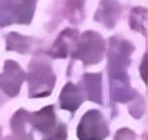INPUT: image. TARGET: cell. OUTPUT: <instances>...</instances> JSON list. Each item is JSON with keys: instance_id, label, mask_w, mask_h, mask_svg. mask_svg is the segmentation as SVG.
Wrapping results in <instances>:
<instances>
[{"instance_id": "cell-13", "label": "cell", "mask_w": 148, "mask_h": 140, "mask_svg": "<svg viewBox=\"0 0 148 140\" xmlns=\"http://www.w3.org/2000/svg\"><path fill=\"white\" fill-rule=\"evenodd\" d=\"M65 139H66V128H65L63 124H59L51 131L50 136L46 140H65Z\"/></svg>"}, {"instance_id": "cell-9", "label": "cell", "mask_w": 148, "mask_h": 140, "mask_svg": "<svg viewBox=\"0 0 148 140\" xmlns=\"http://www.w3.org/2000/svg\"><path fill=\"white\" fill-rule=\"evenodd\" d=\"M82 102V97L78 89L71 84H67L61 94V105L63 109L67 110H75Z\"/></svg>"}, {"instance_id": "cell-2", "label": "cell", "mask_w": 148, "mask_h": 140, "mask_svg": "<svg viewBox=\"0 0 148 140\" xmlns=\"http://www.w3.org/2000/svg\"><path fill=\"white\" fill-rule=\"evenodd\" d=\"M104 39L94 31H86L81 35L74 50V57L81 59L86 65L96 63L102 58L104 54Z\"/></svg>"}, {"instance_id": "cell-10", "label": "cell", "mask_w": 148, "mask_h": 140, "mask_svg": "<svg viewBox=\"0 0 148 140\" xmlns=\"http://www.w3.org/2000/svg\"><path fill=\"white\" fill-rule=\"evenodd\" d=\"M84 81L88 86L89 98L96 102H101V75L100 74H86L84 77Z\"/></svg>"}, {"instance_id": "cell-3", "label": "cell", "mask_w": 148, "mask_h": 140, "mask_svg": "<svg viewBox=\"0 0 148 140\" xmlns=\"http://www.w3.org/2000/svg\"><path fill=\"white\" fill-rule=\"evenodd\" d=\"M108 136L104 117L98 110H89L78 125V137L81 140H102Z\"/></svg>"}, {"instance_id": "cell-14", "label": "cell", "mask_w": 148, "mask_h": 140, "mask_svg": "<svg viewBox=\"0 0 148 140\" xmlns=\"http://www.w3.org/2000/svg\"><path fill=\"white\" fill-rule=\"evenodd\" d=\"M141 77H143V80L147 82V55L144 57L143 63H141Z\"/></svg>"}, {"instance_id": "cell-11", "label": "cell", "mask_w": 148, "mask_h": 140, "mask_svg": "<svg viewBox=\"0 0 148 140\" xmlns=\"http://www.w3.org/2000/svg\"><path fill=\"white\" fill-rule=\"evenodd\" d=\"M7 42H8L7 46L8 50H15L18 53H26L30 49L31 39L27 38V36H23V35L16 34V32H11L7 36Z\"/></svg>"}, {"instance_id": "cell-7", "label": "cell", "mask_w": 148, "mask_h": 140, "mask_svg": "<svg viewBox=\"0 0 148 140\" xmlns=\"http://www.w3.org/2000/svg\"><path fill=\"white\" fill-rule=\"evenodd\" d=\"M121 12V5L117 0H102L94 19L100 23H104L108 28H112L116 24V20Z\"/></svg>"}, {"instance_id": "cell-4", "label": "cell", "mask_w": 148, "mask_h": 140, "mask_svg": "<svg viewBox=\"0 0 148 140\" xmlns=\"http://www.w3.org/2000/svg\"><path fill=\"white\" fill-rule=\"evenodd\" d=\"M30 82V93L34 97H42L46 94H50L53 85H54V77L51 74V70L47 65H36L32 67L31 73L28 75Z\"/></svg>"}, {"instance_id": "cell-8", "label": "cell", "mask_w": 148, "mask_h": 140, "mask_svg": "<svg viewBox=\"0 0 148 140\" xmlns=\"http://www.w3.org/2000/svg\"><path fill=\"white\" fill-rule=\"evenodd\" d=\"M30 120H31L32 125L38 128L40 132H51L55 125V116L53 106H46L40 112L34 113Z\"/></svg>"}, {"instance_id": "cell-6", "label": "cell", "mask_w": 148, "mask_h": 140, "mask_svg": "<svg viewBox=\"0 0 148 140\" xmlns=\"http://www.w3.org/2000/svg\"><path fill=\"white\" fill-rule=\"evenodd\" d=\"M24 73L22 71L18 63L8 61L4 67V73L0 77V88L7 92L10 96H14L19 92L20 84L23 81Z\"/></svg>"}, {"instance_id": "cell-12", "label": "cell", "mask_w": 148, "mask_h": 140, "mask_svg": "<svg viewBox=\"0 0 148 140\" xmlns=\"http://www.w3.org/2000/svg\"><path fill=\"white\" fill-rule=\"evenodd\" d=\"M145 20H147V10L144 8H133L131 15V28L145 34Z\"/></svg>"}, {"instance_id": "cell-1", "label": "cell", "mask_w": 148, "mask_h": 140, "mask_svg": "<svg viewBox=\"0 0 148 140\" xmlns=\"http://www.w3.org/2000/svg\"><path fill=\"white\" fill-rule=\"evenodd\" d=\"M36 0H1L0 26L11 23H30L34 15Z\"/></svg>"}, {"instance_id": "cell-5", "label": "cell", "mask_w": 148, "mask_h": 140, "mask_svg": "<svg viewBox=\"0 0 148 140\" xmlns=\"http://www.w3.org/2000/svg\"><path fill=\"white\" fill-rule=\"evenodd\" d=\"M133 50V46L127 40L110 39L109 51V67L113 69L112 75L123 74V69L129 63V55Z\"/></svg>"}]
</instances>
